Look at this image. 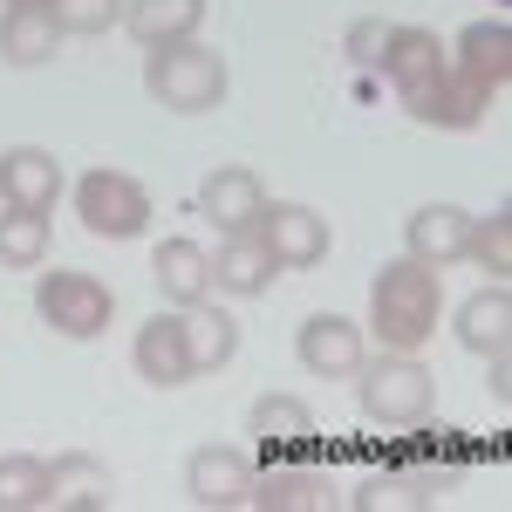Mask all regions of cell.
Returning a JSON list of instances; mask_svg holds the SVG:
<instances>
[{
	"label": "cell",
	"mask_w": 512,
	"mask_h": 512,
	"mask_svg": "<svg viewBox=\"0 0 512 512\" xmlns=\"http://www.w3.org/2000/svg\"><path fill=\"white\" fill-rule=\"evenodd\" d=\"M437 308H444L437 267L410 260V253L376 267V287H369V328H376V342H383V349L417 355L437 335Z\"/></svg>",
	"instance_id": "obj_1"
},
{
	"label": "cell",
	"mask_w": 512,
	"mask_h": 512,
	"mask_svg": "<svg viewBox=\"0 0 512 512\" xmlns=\"http://www.w3.org/2000/svg\"><path fill=\"white\" fill-rule=\"evenodd\" d=\"M144 89L158 96L164 110H178V117H205V110H219L226 103V55L219 48H198V41H171V48H151L144 55Z\"/></svg>",
	"instance_id": "obj_2"
},
{
	"label": "cell",
	"mask_w": 512,
	"mask_h": 512,
	"mask_svg": "<svg viewBox=\"0 0 512 512\" xmlns=\"http://www.w3.org/2000/svg\"><path fill=\"white\" fill-rule=\"evenodd\" d=\"M35 315L55 328V335H69V342H96L110 315H117V294L103 287L96 274H76V267H55V274L35 280Z\"/></svg>",
	"instance_id": "obj_3"
},
{
	"label": "cell",
	"mask_w": 512,
	"mask_h": 512,
	"mask_svg": "<svg viewBox=\"0 0 512 512\" xmlns=\"http://www.w3.org/2000/svg\"><path fill=\"white\" fill-rule=\"evenodd\" d=\"M362 417L369 424H424L431 417V369L417 355L383 349V362H362Z\"/></svg>",
	"instance_id": "obj_4"
},
{
	"label": "cell",
	"mask_w": 512,
	"mask_h": 512,
	"mask_svg": "<svg viewBox=\"0 0 512 512\" xmlns=\"http://www.w3.org/2000/svg\"><path fill=\"white\" fill-rule=\"evenodd\" d=\"M76 219L96 239H137L144 226H151V192H144L130 171L96 164V171L76 185Z\"/></svg>",
	"instance_id": "obj_5"
},
{
	"label": "cell",
	"mask_w": 512,
	"mask_h": 512,
	"mask_svg": "<svg viewBox=\"0 0 512 512\" xmlns=\"http://www.w3.org/2000/svg\"><path fill=\"white\" fill-rule=\"evenodd\" d=\"M185 492H192V506H205V512L246 506V499H253V465H246V451H233V444H205V451H192Z\"/></svg>",
	"instance_id": "obj_6"
},
{
	"label": "cell",
	"mask_w": 512,
	"mask_h": 512,
	"mask_svg": "<svg viewBox=\"0 0 512 512\" xmlns=\"http://www.w3.org/2000/svg\"><path fill=\"white\" fill-rule=\"evenodd\" d=\"M253 233L267 239V253H274L280 267H294V274L328 260V219H321V212H308V205H267Z\"/></svg>",
	"instance_id": "obj_7"
},
{
	"label": "cell",
	"mask_w": 512,
	"mask_h": 512,
	"mask_svg": "<svg viewBox=\"0 0 512 512\" xmlns=\"http://www.w3.org/2000/svg\"><path fill=\"white\" fill-rule=\"evenodd\" d=\"M130 362H137V376H144L151 390H185V383L198 376L192 349H185V315H151L144 328H137Z\"/></svg>",
	"instance_id": "obj_8"
},
{
	"label": "cell",
	"mask_w": 512,
	"mask_h": 512,
	"mask_svg": "<svg viewBox=\"0 0 512 512\" xmlns=\"http://www.w3.org/2000/svg\"><path fill=\"white\" fill-rule=\"evenodd\" d=\"M198 212H205L219 233H253L260 212H267V185H260L246 164H219V171L198 185Z\"/></svg>",
	"instance_id": "obj_9"
},
{
	"label": "cell",
	"mask_w": 512,
	"mask_h": 512,
	"mask_svg": "<svg viewBox=\"0 0 512 512\" xmlns=\"http://www.w3.org/2000/svg\"><path fill=\"white\" fill-rule=\"evenodd\" d=\"M451 76H465L492 103V96H506V82H512V28L492 14V21H472L465 35H458V69Z\"/></svg>",
	"instance_id": "obj_10"
},
{
	"label": "cell",
	"mask_w": 512,
	"mask_h": 512,
	"mask_svg": "<svg viewBox=\"0 0 512 512\" xmlns=\"http://www.w3.org/2000/svg\"><path fill=\"white\" fill-rule=\"evenodd\" d=\"M403 110H410L417 123H431V130H478V117H485V96H478L465 76L437 69V76H424L417 89H403Z\"/></svg>",
	"instance_id": "obj_11"
},
{
	"label": "cell",
	"mask_w": 512,
	"mask_h": 512,
	"mask_svg": "<svg viewBox=\"0 0 512 512\" xmlns=\"http://www.w3.org/2000/svg\"><path fill=\"white\" fill-rule=\"evenodd\" d=\"M301 369H315V376H355L362 369V328L349 315H308L301 321Z\"/></svg>",
	"instance_id": "obj_12"
},
{
	"label": "cell",
	"mask_w": 512,
	"mask_h": 512,
	"mask_svg": "<svg viewBox=\"0 0 512 512\" xmlns=\"http://www.w3.org/2000/svg\"><path fill=\"white\" fill-rule=\"evenodd\" d=\"M274 274H280V260L267 253V239L260 233H226V246L212 253V287L219 294H267L274 287Z\"/></svg>",
	"instance_id": "obj_13"
},
{
	"label": "cell",
	"mask_w": 512,
	"mask_h": 512,
	"mask_svg": "<svg viewBox=\"0 0 512 512\" xmlns=\"http://www.w3.org/2000/svg\"><path fill=\"white\" fill-rule=\"evenodd\" d=\"M110 499H117L110 465H96V458H82V451H69V458L48 465V506L55 512H110Z\"/></svg>",
	"instance_id": "obj_14"
},
{
	"label": "cell",
	"mask_w": 512,
	"mask_h": 512,
	"mask_svg": "<svg viewBox=\"0 0 512 512\" xmlns=\"http://www.w3.org/2000/svg\"><path fill=\"white\" fill-rule=\"evenodd\" d=\"M151 280H158L164 301L198 308V301L212 294V253H205V246H192V239H164L158 253H151Z\"/></svg>",
	"instance_id": "obj_15"
},
{
	"label": "cell",
	"mask_w": 512,
	"mask_h": 512,
	"mask_svg": "<svg viewBox=\"0 0 512 512\" xmlns=\"http://www.w3.org/2000/svg\"><path fill=\"white\" fill-rule=\"evenodd\" d=\"M0 198L7 205H28V212H48L62 198V164L48 158L41 144H21L0 158Z\"/></svg>",
	"instance_id": "obj_16"
},
{
	"label": "cell",
	"mask_w": 512,
	"mask_h": 512,
	"mask_svg": "<svg viewBox=\"0 0 512 512\" xmlns=\"http://www.w3.org/2000/svg\"><path fill=\"white\" fill-rule=\"evenodd\" d=\"M410 260H424V267H451V260H465V239H472V212H458V205H424V212H410Z\"/></svg>",
	"instance_id": "obj_17"
},
{
	"label": "cell",
	"mask_w": 512,
	"mask_h": 512,
	"mask_svg": "<svg viewBox=\"0 0 512 512\" xmlns=\"http://www.w3.org/2000/svg\"><path fill=\"white\" fill-rule=\"evenodd\" d=\"M55 48H62V28L48 7H7L0 14V62L41 69V62H55Z\"/></svg>",
	"instance_id": "obj_18"
},
{
	"label": "cell",
	"mask_w": 512,
	"mask_h": 512,
	"mask_svg": "<svg viewBox=\"0 0 512 512\" xmlns=\"http://www.w3.org/2000/svg\"><path fill=\"white\" fill-rule=\"evenodd\" d=\"M376 69L396 82V96L403 89H417L424 76H437V69H451L444 62V41L431 35V28H390L383 35V55H376Z\"/></svg>",
	"instance_id": "obj_19"
},
{
	"label": "cell",
	"mask_w": 512,
	"mask_h": 512,
	"mask_svg": "<svg viewBox=\"0 0 512 512\" xmlns=\"http://www.w3.org/2000/svg\"><path fill=\"white\" fill-rule=\"evenodd\" d=\"M198 21H205V0H130V7H123V28L137 35V48L192 41Z\"/></svg>",
	"instance_id": "obj_20"
},
{
	"label": "cell",
	"mask_w": 512,
	"mask_h": 512,
	"mask_svg": "<svg viewBox=\"0 0 512 512\" xmlns=\"http://www.w3.org/2000/svg\"><path fill=\"white\" fill-rule=\"evenodd\" d=\"M458 342H465L472 355H499L512 342V294H506V280L478 287L472 301L458 308Z\"/></svg>",
	"instance_id": "obj_21"
},
{
	"label": "cell",
	"mask_w": 512,
	"mask_h": 512,
	"mask_svg": "<svg viewBox=\"0 0 512 512\" xmlns=\"http://www.w3.org/2000/svg\"><path fill=\"white\" fill-rule=\"evenodd\" d=\"M321 499V472L308 458H294V451H280L267 472L253 478V499L246 506H267V512H294V506H315Z\"/></svg>",
	"instance_id": "obj_22"
},
{
	"label": "cell",
	"mask_w": 512,
	"mask_h": 512,
	"mask_svg": "<svg viewBox=\"0 0 512 512\" xmlns=\"http://www.w3.org/2000/svg\"><path fill=\"white\" fill-rule=\"evenodd\" d=\"M253 437L267 444V458L308 451V444H315V417H308V403H294V396H260V403H253Z\"/></svg>",
	"instance_id": "obj_23"
},
{
	"label": "cell",
	"mask_w": 512,
	"mask_h": 512,
	"mask_svg": "<svg viewBox=\"0 0 512 512\" xmlns=\"http://www.w3.org/2000/svg\"><path fill=\"white\" fill-rule=\"evenodd\" d=\"M185 349H192V369H226L239 355V321L212 301L185 308Z\"/></svg>",
	"instance_id": "obj_24"
},
{
	"label": "cell",
	"mask_w": 512,
	"mask_h": 512,
	"mask_svg": "<svg viewBox=\"0 0 512 512\" xmlns=\"http://www.w3.org/2000/svg\"><path fill=\"white\" fill-rule=\"evenodd\" d=\"M48 260V212H28V205H7L0 212V267L28 274Z\"/></svg>",
	"instance_id": "obj_25"
},
{
	"label": "cell",
	"mask_w": 512,
	"mask_h": 512,
	"mask_svg": "<svg viewBox=\"0 0 512 512\" xmlns=\"http://www.w3.org/2000/svg\"><path fill=\"white\" fill-rule=\"evenodd\" d=\"M41 506H48V465L28 451L0 458V512H41Z\"/></svg>",
	"instance_id": "obj_26"
},
{
	"label": "cell",
	"mask_w": 512,
	"mask_h": 512,
	"mask_svg": "<svg viewBox=\"0 0 512 512\" xmlns=\"http://www.w3.org/2000/svg\"><path fill=\"white\" fill-rule=\"evenodd\" d=\"M465 253H472L478 267L492 280H506L512 274V212L499 205L492 219H472V239H465Z\"/></svg>",
	"instance_id": "obj_27"
},
{
	"label": "cell",
	"mask_w": 512,
	"mask_h": 512,
	"mask_svg": "<svg viewBox=\"0 0 512 512\" xmlns=\"http://www.w3.org/2000/svg\"><path fill=\"white\" fill-rule=\"evenodd\" d=\"M48 14L62 35H103L123 21V0H48Z\"/></svg>",
	"instance_id": "obj_28"
},
{
	"label": "cell",
	"mask_w": 512,
	"mask_h": 512,
	"mask_svg": "<svg viewBox=\"0 0 512 512\" xmlns=\"http://www.w3.org/2000/svg\"><path fill=\"white\" fill-rule=\"evenodd\" d=\"M383 35H390L383 21H355V28H349V55H355V62H369V69H376V55H383Z\"/></svg>",
	"instance_id": "obj_29"
},
{
	"label": "cell",
	"mask_w": 512,
	"mask_h": 512,
	"mask_svg": "<svg viewBox=\"0 0 512 512\" xmlns=\"http://www.w3.org/2000/svg\"><path fill=\"white\" fill-rule=\"evenodd\" d=\"M7 7H48V0H7Z\"/></svg>",
	"instance_id": "obj_30"
}]
</instances>
